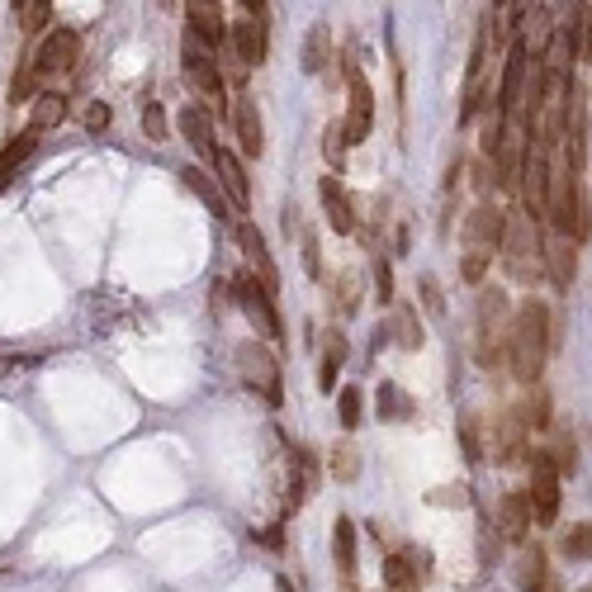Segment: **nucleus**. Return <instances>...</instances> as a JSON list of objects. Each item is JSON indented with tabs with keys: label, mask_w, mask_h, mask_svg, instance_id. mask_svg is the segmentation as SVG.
Masks as SVG:
<instances>
[{
	"label": "nucleus",
	"mask_w": 592,
	"mask_h": 592,
	"mask_svg": "<svg viewBox=\"0 0 592 592\" xmlns=\"http://www.w3.org/2000/svg\"><path fill=\"white\" fill-rule=\"evenodd\" d=\"M460 450L465 460H484V436H479V417H460Z\"/></svg>",
	"instance_id": "nucleus-42"
},
{
	"label": "nucleus",
	"mask_w": 592,
	"mask_h": 592,
	"mask_svg": "<svg viewBox=\"0 0 592 592\" xmlns=\"http://www.w3.org/2000/svg\"><path fill=\"white\" fill-rule=\"evenodd\" d=\"M427 503H441V507H465L469 503V488L465 484H446V488H431Z\"/></svg>",
	"instance_id": "nucleus-49"
},
{
	"label": "nucleus",
	"mask_w": 592,
	"mask_h": 592,
	"mask_svg": "<svg viewBox=\"0 0 592 592\" xmlns=\"http://www.w3.org/2000/svg\"><path fill=\"white\" fill-rule=\"evenodd\" d=\"M578 592H592V583H583V588H578Z\"/></svg>",
	"instance_id": "nucleus-54"
},
{
	"label": "nucleus",
	"mask_w": 592,
	"mask_h": 592,
	"mask_svg": "<svg viewBox=\"0 0 592 592\" xmlns=\"http://www.w3.org/2000/svg\"><path fill=\"white\" fill-rule=\"evenodd\" d=\"M81 128H86V133H95V138L105 133V128H109V105H105V100H90V105L81 109Z\"/></svg>",
	"instance_id": "nucleus-45"
},
{
	"label": "nucleus",
	"mask_w": 592,
	"mask_h": 592,
	"mask_svg": "<svg viewBox=\"0 0 592 592\" xmlns=\"http://www.w3.org/2000/svg\"><path fill=\"white\" fill-rule=\"evenodd\" d=\"M53 15V0H24L19 5V24H24V34H38L43 24Z\"/></svg>",
	"instance_id": "nucleus-41"
},
{
	"label": "nucleus",
	"mask_w": 592,
	"mask_h": 592,
	"mask_svg": "<svg viewBox=\"0 0 592 592\" xmlns=\"http://www.w3.org/2000/svg\"><path fill=\"white\" fill-rule=\"evenodd\" d=\"M375 294L379 304H394V266L384 256H375Z\"/></svg>",
	"instance_id": "nucleus-47"
},
{
	"label": "nucleus",
	"mask_w": 592,
	"mask_h": 592,
	"mask_svg": "<svg viewBox=\"0 0 592 592\" xmlns=\"http://www.w3.org/2000/svg\"><path fill=\"white\" fill-rule=\"evenodd\" d=\"M34 95H38V62L34 53H24L15 67V81H10V100L15 105H34Z\"/></svg>",
	"instance_id": "nucleus-34"
},
{
	"label": "nucleus",
	"mask_w": 592,
	"mask_h": 592,
	"mask_svg": "<svg viewBox=\"0 0 592 592\" xmlns=\"http://www.w3.org/2000/svg\"><path fill=\"white\" fill-rule=\"evenodd\" d=\"M346 152H351V138H346V124H341V119H332V124L323 128V157L332 166H346Z\"/></svg>",
	"instance_id": "nucleus-38"
},
{
	"label": "nucleus",
	"mask_w": 592,
	"mask_h": 592,
	"mask_svg": "<svg viewBox=\"0 0 592 592\" xmlns=\"http://www.w3.org/2000/svg\"><path fill=\"white\" fill-rule=\"evenodd\" d=\"M493 531L507 545H526V536H531V503H526V493H503V503L493 512Z\"/></svg>",
	"instance_id": "nucleus-17"
},
{
	"label": "nucleus",
	"mask_w": 592,
	"mask_h": 592,
	"mask_svg": "<svg viewBox=\"0 0 592 592\" xmlns=\"http://www.w3.org/2000/svg\"><path fill=\"white\" fill-rule=\"evenodd\" d=\"M233 133H237L242 157H261V152H266V128H261V109H256L252 95H237V105H233Z\"/></svg>",
	"instance_id": "nucleus-19"
},
{
	"label": "nucleus",
	"mask_w": 592,
	"mask_h": 592,
	"mask_svg": "<svg viewBox=\"0 0 592 592\" xmlns=\"http://www.w3.org/2000/svg\"><path fill=\"white\" fill-rule=\"evenodd\" d=\"M332 564H337L341 583H356V569H360V531H356V521L346 517V512L332 521Z\"/></svg>",
	"instance_id": "nucleus-18"
},
{
	"label": "nucleus",
	"mask_w": 592,
	"mask_h": 592,
	"mask_svg": "<svg viewBox=\"0 0 592 592\" xmlns=\"http://www.w3.org/2000/svg\"><path fill=\"white\" fill-rule=\"evenodd\" d=\"M332 304H337L341 318H351L360 308V275L356 270H341L337 280H332Z\"/></svg>",
	"instance_id": "nucleus-37"
},
{
	"label": "nucleus",
	"mask_w": 592,
	"mask_h": 592,
	"mask_svg": "<svg viewBox=\"0 0 592 592\" xmlns=\"http://www.w3.org/2000/svg\"><path fill=\"white\" fill-rule=\"evenodd\" d=\"M469 176H474V190H479V195H493V190H498V171H493V162H488V157H479V162H474V171H469Z\"/></svg>",
	"instance_id": "nucleus-48"
},
{
	"label": "nucleus",
	"mask_w": 592,
	"mask_h": 592,
	"mask_svg": "<svg viewBox=\"0 0 592 592\" xmlns=\"http://www.w3.org/2000/svg\"><path fill=\"white\" fill-rule=\"evenodd\" d=\"M185 34L195 38L199 48L218 53V48L228 43V24H223V15H218V10H185Z\"/></svg>",
	"instance_id": "nucleus-27"
},
{
	"label": "nucleus",
	"mask_w": 592,
	"mask_h": 592,
	"mask_svg": "<svg viewBox=\"0 0 592 592\" xmlns=\"http://www.w3.org/2000/svg\"><path fill=\"white\" fill-rule=\"evenodd\" d=\"M180 67H185V81L195 90H204L209 100H218L223 109V119H228V100H223V72H218V57L209 48H199L195 38L185 34L180 38Z\"/></svg>",
	"instance_id": "nucleus-8"
},
{
	"label": "nucleus",
	"mask_w": 592,
	"mask_h": 592,
	"mask_svg": "<svg viewBox=\"0 0 592 592\" xmlns=\"http://www.w3.org/2000/svg\"><path fill=\"white\" fill-rule=\"evenodd\" d=\"M394 332H389V337L398 341V346H403V351H417V346H422V341H427V332H422V318H417V308L413 304H403L394 313Z\"/></svg>",
	"instance_id": "nucleus-33"
},
{
	"label": "nucleus",
	"mask_w": 592,
	"mask_h": 592,
	"mask_svg": "<svg viewBox=\"0 0 592 592\" xmlns=\"http://www.w3.org/2000/svg\"><path fill=\"white\" fill-rule=\"evenodd\" d=\"M34 147H38V133H34V128L15 133L10 143L0 147V190H5V185H10V180H15L19 171H24V162L34 157Z\"/></svg>",
	"instance_id": "nucleus-28"
},
{
	"label": "nucleus",
	"mask_w": 592,
	"mask_h": 592,
	"mask_svg": "<svg viewBox=\"0 0 592 592\" xmlns=\"http://www.w3.org/2000/svg\"><path fill=\"white\" fill-rule=\"evenodd\" d=\"M157 5H171V0H157Z\"/></svg>",
	"instance_id": "nucleus-55"
},
{
	"label": "nucleus",
	"mask_w": 592,
	"mask_h": 592,
	"mask_svg": "<svg viewBox=\"0 0 592 592\" xmlns=\"http://www.w3.org/2000/svg\"><path fill=\"white\" fill-rule=\"evenodd\" d=\"M526 72H531V53L526 43H512L503 57V76H498V100H493V114L498 119H512V109L521 105V86H526Z\"/></svg>",
	"instance_id": "nucleus-12"
},
{
	"label": "nucleus",
	"mask_w": 592,
	"mask_h": 592,
	"mask_svg": "<svg viewBox=\"0 0 592 592\" xmlns=\"http://www.w3.org/2000/svg\"><path fill=\"white\" fill-rule=\"evenodd\" d=\"M237 375L252 389L266 408H280L285 403V375H280V360L266 341H242L237 346Z\"/></svg>",
	"instance_id": "nucleus-3"
},
{
	"label": "nucleus",
	"mask_w": 592,
	"mask_h": 592,
	"mask_svg": "<svg viewBox=\"0 0 592 592\" xmlns=\"http://www.w3.org/2000/svg\"><path fill=\"white\" fill-rule=\"evenodd\" d=\"M583 53H588V62H592V5H588V19H583Z\"/></svg>",
	"instance_id": "nucleus-52"
},
{
	"label": "nucleus",
	"mask_w": 592,
	"mask_h": 592,
	"mask_svg": "<svg viewBox=\"0 0 592 592\" xmlns=\"http://www.w3.org/2000/svg\"><path fill=\"white\" fill-rule=\"evenodd\" d=\"M346 332H327V351L323 360H318V389L323 394H337V375H341V365H346Z\"/></svg>",
	"instance_id": "nucleus-30"
},
{
	"label": "nucleus",
	"mask_w": 592,
	"mask_h": 592,
	"mask_svg": "<svg viewBox=\"0 0 592 592\" xmlns=\"http://www.w3.org/2000/svg\"><path fill=\"white\" fill-rule=\"evenodd\" d=\"M526 450H531V431L521 427L517 413L507 408V413L493 422V460L512 465V460H526Z\"/></svg>",
	"instance_id": "nucleus-22"
},
{
	"label": "nucleus",
	"mask_w": 592,
	"mask_h": 592,
	"mask_svg": "<svg viewBox=\"0 0 592 592\" xmlns=\"http://www.w3.org/2000/svg\"><path fill=\"white\" fill-rule=\"evenodd\" d=\"M237 247L252 261V275L266 285L270 299H275V294H280V266H275V256L266 252V237H261V228H256L252 218H237Z\"/></svg>",
	"instance_id": "nucleus-13"
},
{
	"label": "nucleus",
	"mask_w": 592,
	"mask_h": 592,
	"mask_svg": "<svg viewBox=\"0 0 592 592\" xmlns=\"http://www.w3.org/2000/svg\"><path fill=\"white\" fill-rule=\"evenodd\" d=\"M228 48H233V62L237 72H252V67H261L270 57V24H261V19L242 15L228 24Z\"/></svg>",
	"instance_id": "nucleus-9"
},
{
	"label": "nucleus",
	"mask_w": 592,
	"mask_h": 592,
	"mask_svg": "<svg viewBox=\"0 0 592 592\" xmlns=\"http://www.w3.org/2000/svg\"><path fill=\"white\" fill-rule=\"evenodd\" d=\"M512 413H517V422L526 431H540V427H550V394H545V389H540V384H531V394L521 398L517 408H512Z\"/></svg>",
	"instance_id": "nucleus-32"
},
{
	"label": "nucleus",
	"mask_w": 592,
	"mask_h": 592,
	"mask_svg": "<svg viewBox=\"0 0 592 592\" xmlns=\"http://www.w3.org/2000/svg\"><path fill=\"white\" fill-rule=\"evenodd\" d=\"M337 417H341V427H346V431H356V427H360V389H356V384H341V394H337Z\"/></svg>",
	"instance_id": "nucleus-39"
},
{
	"label": "nucleus",
	"mask_w": 592,
	"mask_h": 592,
	"mask_svg": "<svg viewBox=\"0 0 592 592\" xmlns=\"http://www.w3.org/2000/svg\"><path fill=\"white\" fill-rule=\"evenodd\" d=\"M76 57H81V34L76 29H48L43 43H38V76H57V72H72Z\"/></svg>",
	"instance_id": "nucleus-14"
},
{
	"label": "nucleus",
	"mask_w": 592,
	"mask_h": 592,
	"mask_svg": "<svg viewBox=\"0 0 592 592\" xmlns=\"http://www.w3.org/2000/svg\"><path fill=\"white\" fill-rule=\"evenodd\" d=\"M67 114H72V100L62 90H38L34 105H29V128L34 133H53V128L67 124Z\"/></svg>",
	"instance_id": "nucleus-26"
},
{
	"label": "nucleus",
	"mask_w": 592,
	"mask_h": 592,
	"mask_svg": "<svg viewBox=\"0 0 592 592\" xmlns=\"http://www.w3.org/2000/svg\"><path fill=\"white\" fill-rule=\"evenodd\" d=\"M341 72H346V90H351V109H346V138H351V147L365 143L370 138V128H375V90H370V81L360 76L356 57L346 53L341 57Z\"/></svg>",
	"instance_id": "nucleus-7"
},
{
	"label": "nucleus",
	"mask_w": 592,
	"mask_h": 592,
	"mask_svg": "<svg viewBox=\"0 0 592 592\" xmlns=\"http://www.w3.org/2000/svg\"><path fill=\"white\" fill-rule=\"evenodd\" d=\"M503 233H507V214H503V209H493L488 199L469 209L465 228H460V237H465V252H484V256H498Z\"/></svg>",
	"instance_id": "nucleus-10"
},
{
	"label": "nucleus",
	"mask_w": 592,
	"mask_h": 592,
	"mask_svg": "<svg viewBox=\"0 0 592 592\" xmlns=\"http://www.w3.org/2000/svg\"><path fill=\"white\" fill-rule=\"evenodd\" d=\"M327 62H332V29L318 19V24L308 29L304 48H299V67H304V76H318Z\"/></svg>",
	"instance_id": "nucleus-29"
},
{
	"label": "nucleus",
	"mask_w": 592,
	"mask_h": 592,
	"mask_svg": "<svg viewBox=\"0 0 592 592\" xmlns=\"http://www.w3.org/2000/svg\"><path fill=\"white\" fill-rule=\"evenodd\" d=\"M143 138L147 143H166L171 138V124H166V109L152 100V105L143 109Z\"/></svg>",
	"instance_id": "nucleus-40"
},
{
	"label": "nucleus",
	"mask_w": 592,
	"mask_h": 592,
	"mask_svg": "<svg viewBox=\"0 0 592 592\" xmlns=\"http://www.w3.org/2000/svg\"><path fill=\"white\" fill-rule=\"evenodd\" d=\"M176 128H180V138L195 147L199 157H214V147H218V138H214V114H209L204 105H185V109H180Z\"/></svg>",
	"instance_id": "nucleus-23"
},
{
	"label": "nucleus",
	"mask_w": 592,
	"mask_h": 592,
	"mask_svg": "<svg viewBox=\"0 0 592 592\" xmlns=\"http://www.w3.org/2000/svg\"><path fill=\"white\" fill-rule=\"evenodd\" d=\"M512 583H517V592H545L555 578H550V559H545V550L540 545H526L517 555V564H512Z\"/></svg>",
	"instance_id": "nucleus-24"
},
{
	"label": "nucleus",
	"mask_w": 592,
	"mask_h": 592,
	"mask_svg": "<svg viewBox=\"0 0 592 592\" xmlns=\"http://www.w3.org/2000/svg\"><path fill=\"white\" fill-rule=\"evenodd\" d=\"M559 555L564 559H578V564H592V521H578L559 536Z\"/></svg>",
	"instance_id": "nucleus-35"
},
{
	"label": "nucleus",
	"mask_w": 592,
	"mask_h": 592,
	"mask_svg": "<svg viewBox=\"0 0 592 592\" xmlns=\"http://www.w3.org/2000/svg\"><path fill=\"white\" fill-rule=\"evenodd\" d=\"M583 171L564 162L559 171H550V204H545V218L555 237H569V242H583L592 233V218H588V199H583Z\"/></svg>",
	"instance_id": "nucleus-2"
},
{
	"label": "nucleus",
	"mask_w": 592,
	"mask_h": 592,
	"mask_svg": "<svg viewBox=\"0 0 592 592\" xmlns=\"http://www.w3.org/2000/svg\"><path fill=\"white\" fill-rule=\"evenodd\" d=\"M180 185H185V190H190V195H195L199 204L218 218V223H233V218H242V209L228 199V190L218 185V176H209L204 166H180Z\"/></svg>",
	"instance_id": "nucleus-11"
},
{
	"label": "nucleus",
	"mask_w": 592,
	"mask_h": 592,
	"mask_svg": "<svg viewBox=\"0 0 592 592\" xmlns=\"http://www.w3.org/2000/svg\"><path fill=\"white\" fill-rule=\"evenodd\" d=\"M493 5H507V0H493Z\"/></svg>",
	"instance_id": "nucleus-56"
},
{
	"label": "nucleus",
	"mask_w": 592,
	"mask_h": 592,
	"mask_svg": "<svg viewBox=\"0 0 592 592\" xmlns=\"http://www.w3.org/2000/svg\"><path fill=\"white\" fill-rule=\"evenodd\" d=\"M375 408H379V422H413V417H417V403L403 394L398 384H389V379L379 384Z\"/></svg>",
	"instance_id": "nucleus-31"
},
{
	"label": "nucleus",
	"mask_w": 592,
	"mask_h": 592,
	"mask_svg": "<svg viewBox=\"0 0 592 592\" xmlns=\"http://www.w3.org/2000/svg\"><path fill=\"white\" fill-rule=\"evenodd\" d=\"M550 346H555V318H550V308L540 304V299H521V304L512 308V318H507L503 351H507L512 375H517L526 389L540 384L545 360H550Z\"/></svg>",
	"instance_id": "nucleus-1"
},
{
	"label": "nucleus",
	"mask_w": 592,
	"mask_h": 592,
	"mask_svg": "<svg viewBox=\"0 0 592 592\" xmlns=\"http://www.w3.org/2000/svg\"><path fill=\"white\" fill-rule=\"evenodd\" d=\"M299 247H304V270L308 275H313V280H318V275H323V252H318V233H313V228H304V233H299Z\"/></svg>",
	"instance_id": "nucleus-43"
},
{
	"label": "nucleus",
	"mask_w": 592,
	"mask_h": 592,
	"mask_svg": "<svg viewBox=\"0 0 592 592\" xmlns=\"http://www.w3.org/2000/svg\"><path fill=\"white\" fill-rule=\"evenodd\" d=\"M384 592H422V559L417 550L398 545L384 555Z\"/></svg>",
	"instance_id": "nucleus-20"
},
{
	"label": "nucleus",
	"mask_w": 592,
	"mask_h": 592,
	"mask_svg": "<svg viewBox=\"0 0 592 592\" xmlns=\"http://www.w3.org/2000/svg\"><path fill=\"white\" fill-rule=\"evenodd\" d=\"M417 289H422V304H427L431 318H446V299H441V285H436V275H422V280H417Z\"/></svg>",
	"instance_id": "nucleus-46"
},
{
	"label": "nucleus",
	"mask_w": 592,
	"mask_h": 592,
	"mask_svg": "<svg viewBox=\"0 0 592 592\" xmlns=\"http://www.w3.org/2000/svg\"><path fill=\"white\" fill-rule=\"evenodd\" d=\"M233 299H237V308L252 318V327L261 332V341H280V337H285L280 308H275V299L266 294V285H261L256 275H233Z\"/></svg>",
	"instance_id": "nucleus-6"
},
{
	"label": "nucleus",
	"mask_w": 592,
	"mask_h": 592,
	"mask_svg": "<svg viewBox=\"0 0 592 592\" xmlns=\"http://www.w3.org/2000/svg\"><path fill=\"white\" fill-rule=\"evenodd\" d=\"M327 469H332L337 484H356L360 479V450L351 446V441H337V450L327 455Z\"/></svg>",
	"instance_id": "nucleus-36"
},
{
	"label": "nucleus",
	"mask_w": 592,
	"mask_h": 592,
	"mask_svg": "<svg viewBox=\"0 0 592 592\" xmlns=\"http://www.w3.org/2000/svg\"><path fill=\"white\" fill-rule=\"evenodd\" d=\"M507 5H512V24H526V15L536 10L540 0H507Z\"/></svg>",
	"instance_id": "nucleus-51"
},
{
	"label": "nucleus",
	"mask_w": 592,
	"mask_h": 592,
	"mask_svg": "<svg viewBox=\"0 0 592 592\" xmlns=\"http://www.w3.org/2000/svg\"><path fill=\"white\" fill-rule=\"evenodd\" d=\"M545 275L555 280V289H569L578 275V242H569V237H550L545 247Z\"/></svg>",
	"instance_id": "nucleus-25"
},
{
	"label": "nucleus",
	"mask_w": 592,
	"mask_h": 592,
	"mask_svg": "<svg viewBox=\"0 0 592 592\" xmlns=\"http://www.w3.org/2000/svg\"><path fill=\"white\" fill-rule=\"evenodd\" d=\"M507 318H512V304H507V289L498 285H484L479 289V318H474V356L484 370L498 365L503 356V337H507Z\"/></svg>",
	"instance_id": "nucleus-4"
},
{
	"label": "nucleus",
	"mask_w": 592,
	"mask_h": 592,
	"mask_svg": "<svg viewBox=\"0 0 592 592\" xmlns=\"http://www.w3.org/2000/svg\"><path fill=\"white\" fill-rule=\"evenodd\" d=\"M488 266H493V256H484V252H465V261H460V275H465V285H484Z\"/></svg>",
	"instance_id": "nucleus-44"
},
{
	"label": "nucleus",
	"mask_w": 592,
	"mask_h": 592,
	"mask_svg": "<svg viewBox=\"0 0 592 592\" xmlns=\"http://www.w3.org/2000/svg\"><path fill=\"white\" fill-rule=\"evenodd\" d=\"M313 488H318V465H313V455L299 446H289V479H285V517L289 512H299V507L313 498Z\"/></svg>",
	"instance_id": "nucleus-16"
},
{
	"label": "nucleus",
	"mask_w": 592,
	"mask_h": 592,
	"mask_svg": "<svg viewBox=\"0 0 592 592\" xmlns=\"http://www.w3.org/2000/svg\"><path fill=\"white\" fill-rule=\"evenodd\" d=\"M498 256H503L507 275H512L517 285H531V280L540 275V266H545V252H540L536 228L526 223V214H507V233H503V247H498Z\"/></svg>",
	"instance_id": "nucleus-5"
},
{
	"label": "nucleus",
	"mask_w": 592,
	"mask_h": 592,
	"mask_svg": "<svg viewBox=\"0 0 592 592\" xmlns=\"http://www.w3.org/2000/svg\"><path fill=\"white\" fill-rule=\"evenodd\" d=\"M214 171H218V185L228 190V199H233L237 209H247L252 204V180H247V171H242V157H237L233 147H214Z\"/></svg>",
	"instance_id": "nucleus-21"
},
{
	"label": "nucleus",
	"mask_w": 592,
	"mask_h": 592,
	"mask_svg": "<svg viewBox=\"0 0 592 592\" xmlns=\"http://www.w3.org/2000/svg\"><path fill=\"white\" fill-rule=\"evenodd\" d=\"M318 204H323L327 214V228L332 233H356V199L346 195V185H341V176H323L318 180Z\"/></svg>",
	"instance_id": "nucleus-15"
},
{
	"label": "nucleus",
	"mask_w": 592,
	"mask_h": 592,
	"mask_svg": "<svg viewBox=\"0 0 592 592\" xmlns=\"http://www.w3.org/2000/svg\"><path fill=\"white\" fill-rule=\"evenodd\" d=\"M256 540L270 545V550H280V545H285V526H266V531H256Z\"/></svg>",
	"instance_id": "nucleus-50"
},
{
	"label": "nucleus",
	"mask_w": 592,
	"mask_h": 592,
	"mask_svg": "<svg viewBox=\"0 0 592 592\" xmlns=\"http://www.w3.org/2000/svg\"><path fill=\"white\" fill-rule=\"evenodd\" d=\"M190 10H218V0H185Z\"/></svg>",
	"instance_id": "nucleus-53"
}]
</instances>
